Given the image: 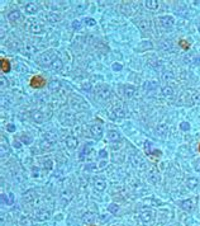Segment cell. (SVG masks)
Returning a JSON list of instances; mask_svg holds the SVG:
<instances>
[{
    "label": "cell",
    "instance_id": "39",
    "mask_svg": "<svg viewBox=\"0 0 200 226\" xmlns=\"http://www.w3.org/2000/svg\"><path fill=\"white\" fill-rule=\"evenodd\" d=\"M180 127H181V130H184V131H187L189 128H190V125H189L187 122H182L181 125H180Z\"/></svg>",
    "mask_w": 200,
    "mask_h": 226
},
{
    "label": "cell",
    "instance_id": "24",
    "mask_svg": "<svg viewBox=\"0 0 200 226\" xmlns=\"http://www.w3.org/2000/svg\"><path fill=\"white\" fill-rule=\"evenodd\" d=\"M152 217H153V212L152 211H144V212L141 213V220L143 222H150L152 220Z\"/></svg>",
    "mask_w": 200,
    "mask_h": 226
},
{
    "label": "cell",
    "instance_id": "11",
    "mask_svg": "<svg viewBox=\"0 0 200 226\" xmlns=\"http://www.w3.org/2000/svg\"><path fill=\"white\" fill-rule=\"evenodd\" d=\"M129 160H131V163H132V165L134 167V168H139V169H143L144 168V163H143V160L138 156V155H131V158H129Z\"/></svg>",
    "mask_w": 200,
    "mask_h": 226
},
{
    "label": "cell",
    "instance_id": "28",
    "mask_svg": "<svg viewBox=\"0 0 200 226\" xmlns=\"http://www.w3.org/2000/svg\"><path fill=\"white\" fill-rule=\"evenodd\" d=\"M144 5L148 9L155 10V9L159 8V2H157V0H147V2H144Z\"/></svg>",
    "mask_w": 200,
    "mask_h": 226
},
{
    "label": "cell",
    "instance_id": "3",
    "mask_svg": "<svg viewBox=\"0 0 200 226\" xmlns=\"http://www.w3.org/2000/svg\"><path fill=\"white\" fill-rule=\"evenodd\" d=\"M60 121L64 126H73L76 122V117L71 112H64V113H61Z\"/></svg>",
    "mask_w": 200,
    "mask_h": 226
},
{
    "label": "cell",
    "instance_id": "25",
    "mask_svg": "<svg viewBox=\"0 0 200 226\" xmlns=\"http://www.w3.org/2000/svg\"><path fill=\"white\" fill-rule=\"evenodd\" d=\"M62 66H64V64H62V61L60 60V59H56L53 63L51 64V66H49V69L51 70H53V71H58V70H61L62 69Z\"/></svg>",
    "mask_w": 200,
    "mask_h": 226
},
{
    "label": "cell",
    "instance_id": "5",
    "mask_svg": "<svg viewBox=\"0 0 200 226\" xmlns=\"http://www.w3.org/2000/svg\"><path fill=\"white\" fill-rule=\"evenodd\" d=\"M25 27H27V29L29 30V32L33 33V34L43 33V27H42V24L38 23L37 20H28V22L25 23Z\"/></svg>",
    "mask_w": 200,
    "mask_h": 226
},
{
    "label": "cell",
    "instance_id": "36",
    "mask_svg": "<svg viewBox=\"0 0 200 226\" xmlns=\"http://www.w3.org/2000/svg\"><path fill=\"white\" fill-rule=\"evenodd\" d=\"M150 180L152 182V183H159V180H160V177H159V174H155V173H151L150 174Z\"/></svg>",
    "mask_w": 200,
    "mask_h": 226
},
{
    "label": "cell",
    "instance_id": "50",
    "mask_svg": "<svg viewBox=\"0 0 200 226\" xmlns=\"http://www.w3.org/2000/svg\"><path fill=\"white\" fill-rule=\"evenodd\" d=\"M90 226H94V225H90Z\"/></svg>",
    "mask_w": 200,
    "mask_h": 226
},
{
    "label": "cell",
    "instance_id": "34",
    "mask_svg": "<svg viewBox=\"0 0 200 226\" xmlns=\"http://www.w3.org/2000/svg\"><path fill=\"white\" fill-rule=\"evenodd\" d=\"M196 186H198V179H195V178H189V180H187V188L194 189Z\"/></svg>",
    "mask_w": 200,
    "mask_h": 226
},
{
    "label": "cell",
    "instance_id": "51",
    "mask_svg": "<svg viewBox=\"0 0 200 226\" xmlns=\"http://www.w3.org/2000/svg\"><path fill=\"white\" fill-rule=\"evenodd\" d=\"M199 30H200V27H199Z\"/></svg>",
    "mask_w": 200,
    "mask_h": 226
},
{
    "label": "cell",
    "instance_id": "31",
    "mask_svg": "<svg viewBox=\"0 0 200 226\" xmlns=\"http://www.w3.org/2000/svg\"><path fill=\"white\" fill-rule=\"evenodd\" d=\"M105 186H107L105 180H103V179H96L95 180V188L98 191H104L105 189Z\"/></svg>",
    "mask_w": 200,
    "mask_h": 226
},
{
    "label": "cell",
    "instance_id": "6",
    "mask_svg": "<svg viewBox=\"0 0 200 226\" xmlns=\"http://www.w3.org/2000/svg\"><path fill=\"white\" fill-rule=\"evenodd\" d=\"M90 133H91V136L95 140H100L101 136H103V127H101V125H99V123L92 125L90 127Z\"/></svg>",
    "mask_w": 200,
    "mask_h": 226
},
{
    "label": "cell",
    "instance_id": "35",
    "mask_svg": "<svg viewBox=\"0 0 200 226\" xmlns=\"http://www.w3.org/2000/svg\"><path fill=\"white\" fill-rule=\"evenodd\" d=\"M161 48L165 50V51H171L172 50V46L170 42H167V41H163V42L161 43Z\"/></svg>",
    "mask_w": 200,
    "mask_h": 226
},
{
    "label": "cell",
    "instance_id": "12",
    "mask_svg": "<svg viewBox=\"0 0 200 226\" xmlns=\"http://www.w3.org/2000/svg\"><path fill=\"white\" fill-rule=\"evenodd\" d=\"M24 9H25V13L27 14H36L38 12V4L34 3V2H30V3H28L25 5Z\"/></svg>",
    "mask_w": 200,
    "mask_h": 226
},
{
    "label": "cell",
    "instance_id": "18",
    "mask_svg": "<svg viewBox=\"0 0 200 226\" xmlns=\"http://www.w3.org/2000/svg\"><path fill=\"white\" fill-rule=\"evenodd\" d=\"M65 143H66V146H67L69 149H75V147L79 145V141H77V139H76V137L70 136V137H67V139H66Z\"/></svg>",
    "mask_w": 200,
    "mask_h": 226
},
{
    "label": "cell",
    "instance_id": "13",
    "mask_svg": "<svg viewBox=\"0 0 200 226\" xmlns=\"http://www.w3.org/2000/svg\"><path fill=\"white\" fill-rule=\"evenodd\" d=\"M137 26H138V28L142 30V32H147V30H150V20L147 19H139L137 20Z\"/></svg>",
    "mask_w": 200,
    "mask_h": 226
},
{
    "label": "cell",
    "instance_id": "43",
    "mask_svg": "<svg viewBox=\"0 0 200 226\" xmlns=\"http://www.w3.org/2000/svg\"><path fill=\"white\" fill-rule=\"evenodd\" d=\"M72 27L75 28V29H79L80 28V22H79V20H73V22H72Z\"/></svg>",
    "mask_w": 200,
    "mask_h": 226
},
{
    "label": "cell",
    "instance_id": "45",
    "mask_svg": "<svg viewBox=\"0 0 200 226\" xmlns=\"http://www.w3.org/2000/svg\"><path fill=\"white\" fill-rule=\"evenodd\" d=\"M194 64L200 65V56H198V57H195V59H194Z\"/></svg>",
    "mask_w": 200,
    "mask_h": 226
},
{
    "label": "cell",
    "instance_id": "23",
    "mask_svg": "<svg viewBox=\"0 0 200 226\" xmlns=\"http://www.w3.org/2000/svg\"><path fill=\"white\" fill-rule=\"evenodd\" d=\"M19 224L20 226H34L33 220H30L28 216H22L19 219Z\"/></svg>",
    "mask_w": 200,
    "mask_h": 226
},
{
    "label": "cell",
    "instance_id": "21",
    "mask_svg": "<svg viewBox=\"0 0 200 226\" xmlns=\"http://www.w3.org/2000/svg\"><path fill=\"white\" fill-rule=\"evenodd\" d=\"M113 113L115 115V117H118V118H124L125 117V111L122 108V106H115L114 107V109H113Z\"/></svg>",
    "mask_w": 200,
    "mask_h": 226
},
{
    "label": "cell",
    "instance_id": "22",
    "mask_svg": "<svg viewBox=\"0 0 200 226\" xmlns=\"http://www.w3.org/2000/svg\"><path fill=\"white\" fill-rule=\"evenodd\" d=\"M108 140L109 141H119L120 140V133L118 132V131H114V130H112V131H108Z\"/></svg>",
    "mask_w": 200,
    "mask_h": 226
},
{
    "label": "cell",
    "instance_id": "40",
    "mask_svg": "<svg viewBox=\"0 0 200 226\" xmlns=\"http://www.w3.org/2000/svg\"><path fill=\"white\" fill-rule=\"evenodd\" d=\"M86 6H88V4H86L85 2H81V3H80V6H79V8H76V9L79 10V12H81V10H84Z\"/></svg>",
    "mask_w": 200,
    "mask_h": 226
},
{
    "label": "cell",
    "instance_id": "10",
    "mask_svg": "<svg viewBox=\"0 0 200 226\" xmlns=\"http://www.w3.org/2000/svg\"><path fill=\"white\" fill-rule=\"evenodd\" d=\"M159 20H160V23L162 24V27H165V28H171L172 26H174V18L171 17V15H166V17H160L159 18Z\"/></svg>",
    "mask_w": 200,
    "mask_h": 226
},
{
    "label": "cell",
    "instance_id": "41",
    "mask_svg": "<svg viewBox=\"0 0 200 226\" xmlns=\"http://www.w3.org/2000/svg\"><path fill=\"white\" fill-rule=\"evenodd\" d=\"M22 140H23L25 143H30V142H32V139H30L29 136H25V135L22 136Z\"/></svg>",
    "mask_w": 200,
    "mask_h": 226
},
{
    "label": "cell",
    "instance_id": "46",
    "mask_svg": "<svg viewBox=\"0 0 200 226\" xmlns=\"http://www.w3.org/2000/svg\"><path fill=\"white\" fill-rule=\"evenodd\" d=\"M113 69L114 70H120L122 69V65H117V64H115V65H113Z\"/></svg>",
    "mask_w": 200,
    "mask_h": 226
},
{
    "label": "cell",
    "instance_id": "20",
    "mask_svg": "<svg viewBox=\"0 0 200 226\" xmlns=\"http://www.w3.org/2000/svg\"><path fill=\"white\" fill-rule=\"evenodd\" d=\"M157 133L161 136V137H165L166 135H167V132H168V127H167V125L166 123H160L159 126H157Z\"/></svg>",
    "mask_w": 200,
    "mask_h": 226
},
{
    "label": "cell",
    "instance_id": "48",
    "mask_svg": "<svg viewBox=\"0 0 200 226\" xmlns=\"http://www.w3.org/2000/svg\"><path fill=\"white\" fill-rule=\"evenodd\" d=\"M8 130H9V131H14V126H13V125H9Z\"/></svg>",
    "mask_w": 200,
    "mask_h": 226
},
{
    "label": "cell",
    "instance_id": "38",
    "mask_svg": "<svg viewBox=\"0 0 200 226\" xmlns=\"http://www.w3.org/2000/svg\"><path fill=\"white\" fill-rule=\"evenodd\" d=\"M109 211L113 212V213H117L118 212V206H117V204H114V203L110 204V206H109Z\"/></svg>",
    "mask_w": 200,
    "mask_h": 226
},
{
    "label": "cell",
    "instance_id": "49",
    "mask_svg": "<svg viewBox=\"0 0 200 226\" xmlns=\"http://www.w3.org/2000/svg\"><path fill=\"white\" fill-rule=\"evenodd\" d=\"M199 151H200V145H199Z\"/></svg>",
    "mask_w": 200,
    "mask_h": 226
},
{
    "label": "cell",
    "instance_id": "27",
    "mask_svg": "<svg viewBox=\"0 0 200 226\" xmlns=\"http://www.w3.org/2000/svg\"><path fill=\"white\" fill-rule=\"evenodd\" d=\"M157 88V83L156 81H146V83L143 84V89L147 91H151V90H153V89H156Z\"/></svg>",
    "mask_w": 200,
    "mask_h": 226
},
{
    "label": "cell",
    "instance_id": "7",
    "mask_svg": "<svg viewBox=\"0 0 200 226\" xmlns=\"http://www.w3.org/2000/svg\"><path fill=\"white\" fill-rule=\"evenodd\" d=\"M45 84H46V79L43 76H41V75H34L32 79H30V85H32V88L39 89L42 87H45Z\"/></svg>",
    "mask_w": 200,
    "mask_h": 226
},
{
    "label": "cell",
    "instance_id": "9",
    "mask_svg": "<svg viewBox=\"0 0 200 226\" xmlns=\"http://www.w3.org/2000/svg\"><path fill=\"white\" fill-rule=\"evenodd\" d=\"M23 55H28V56H30V55H33V54H36L37 52V47L34 46V45H32V43H24L23 45V47H22V51H20Z\"/></svg>",
    "mask_w": 200,
    "mask_h": 226
},
{
    "label": "cell",
    "instance_id": "37",
    "mask_svg": "<svg viewBox=\"0 0 200 226\" xmlns=\"http://www.w3.org/2000/svg\"><path fill=\"white\" fill-rule=\"evenodd\" d=\"M180 46L182 47V48H185V50H187L189 47H190V43L187 42V41H185V39H182V41H180Z\"/></svg>",
    "mask_w": 200,
    "mask_h": 226
},
{
    "label": "cell",
    "instance_id": "44",
    "mask_svg": "<svg viewBox=\"0 0 200 226\" xmlns=\"http://www.w3.org/2000/svg\"><path fill=\"white\" fill-rule=\"evenodd\" d=\"M85 22H86V24H89V26H95V20L94 19H85Z\"/></svg>",
    "mask_w": 200,
    "mask_h": 226
},
{
    "label": "cell",
    "instance_id": "14",
    "mask_svg": "<svg viewBox=\"0 0 200 226\" xmlns=\"http://www.w3.org/2000/svg\"><path fill=\"white\" fill-rule=\"evenodd\" d=\"M30 117H32L33 121L37 122V123H41V122L45 121V115L41 111H32V113H30Z\"/></svg>",
    "mask_w": 200,
    "mask_h": 226
},
{
    "label": "cell",
    "instance_id": "8",
    "mask_svg": "<svg viewBox=\"0 0 200 226\" xmlns=\"http://www.w3.org/2000/svg\"><path fill=\"white\" fill-rule=\"evenodd\" d=\"M123 95L125 97V98H128V99H131V98H133L134 95H135V93H137V89L133 87V85H124L123 88Z\"/></svg>",
    "mask_w": 200,
    "mask_h": 226
},
{
    "label": "cell",
    "instance_id": "15",
    "mask_svg": "<svg viewBox=\"0 0 200 226\" xmlns=\"http://www.w3.org/2000/svg\"><path fill=\"white\" fill-rule=\"evenodd\" d=\"M46 19L51 23H57L58 20H61V14L60 13H56V12H51L46 15Z\"/></svg>",
    "mask_w": 200,
    "mask_h": 226
},
{
    "label": "cell",
    "instance_id": "32",
    "mask_svg": "<svg viewBox=\"0 0 200 226\" xmlns=\"http://www.w3.org/2000/svg\"><path fill=\"white\" fill-rule=\"evenodd\" d=\"M10 70V63L5 59H2V71L3 73H8Z\"/></svg>",
    "mask_w": 200,
    "mask_h": 226
},
{
    "label": "cell",
    "instance_id": "29",
    "mask_svg": "<svg viewBox=\"0 0 200 226\" xmlns=\"http://www.w3.org/2000/svg\"><path fill=\"white\" fill-rule=\"evenodd\" d=\"M162 94H163L165 97H172V95H174V88H172V87H168V85L163 87Z\"/></svg>",
    "mask_w": 200,
    "mask_h": 226
},
{
    "label": "cell",
    "instance_id": "42",
    "mask_svg": "<svg viewBox=\"0 0 200 226\" xmlns=\"http://www.w3.org/2000/svg\"><path fill=\"white\" fill-rule=\"evenodd\" d=\"M82 89L89 91V90L91 89V84H90V83H84V84H82Z\"/></svg>",
    "mask_w": 200,
    "mask_h": 226
},
{
    "label": "cell",
    "instance_id": "26",
    "mask_svg": "<svg viewBox=\"0 0 200 226\" xmlns=\"http://www.w3.org/2000/svg\"><path fill=\"white\" fill-rule=\"evenodd\" d=\"M45 139L47 140V142H49V143H55L56 141H57V135L55 132H47L46 135H45Z\"/></svg>",
    "mask_w": 200,
    "mask_h": 226
},
{
    "label": "cell",
    "instance_id": "47",
    "mask_svg": "<svg viewBox=\"0 0 200 226\" xmlns=\"http://www.w3.org/2000/svg\"><path fill=\"white\" fill-rule=\"evenodd\" d=\"M2 83H3V85H8V83H5V78L4 76H2Z\"/></svg>",
    "mask_w": 200,
    "mask_h": 226
},
{
    "label": "cell",
    "instance_id": "17",
    "mask_svg": "<svg viewBox=\"0 0 200 226\" xmlns=\"http://www.w3.org/2000/svg\"><path fill=\"white\" fill-rule=\"evenodd\" d=\"M180 207L185 211H191L194 208V202H193V200H185V201L180 202Z\"/></svg>",
    "mask_w": 200,
    "mask_h": 226
},
{
    "label": "cell",
    "instance_id": "33",
    "mask_svg": "<svg viewBox=\"0 0 200 226\" xmlns=\"http://www.w3.org/2000/svg\"><path fill=\"white\" fill-rule=\"evenodd\" d=\"M60 83L58 81H56V80H53V81H51V83L48 84V88H49V90L51 91H57L58 89H60Z\"/></svg>",
    "mask_w": 200,
    "mask_h": 226
},
{
    "label": "cell",
    "instance_id": "19",
    "mask_svg": "<svg viewBox=\"0 0 200 226\" xmlns=\"http://www.w3.org/2000/svg\"><path fill=\"white\" fill-rule=\"evenodd\" d=\"M36 217H37V220H39V221L48 220L49 212H48L47 210H39V211H37V213H36Z\"/></svg>",
    "mask_w": 200,
    "mask_h": 226
},
{
    "label": "cell",
    "instance_id": "4",
    "mask_svg": "<svg viewBox=\"0 0 200 226\" xmlns=\"http://www.w3.org/2000/svg\"><path fill=\"white\" fill-rule=\"evenodd\" d=\"M96 95L100 100H107L110 97V88L107 84L96 85Z\"/></svg>",
    "mask_w": 200,
    "mask_h": 226
},
{
    "label": "cell",
    "instance_id": "16",
    "mask_svg": "<svg viewBox=\"0 0 200 226\" xmlns=\"http://www.w3.org/2000/svg\"><path fill=\"white\" fill-rule=\"evenodd\" d=\"M22 18V13L19 12V10H12L9 14H8V19L10 22H17V20H20Z\"/></svg>",
    "mask_w": 200,
    "mask_h": 226
},
{
    "label": "cell",
    "instance_id": "1",
    "mask_svg": "<svg viewBox=\"0 0 200 226\" xmlns=\"http://www.w3.org/2000/svg\"><path fill=\"white\" fill-rule=\"evenodd\" d=\"M57 59V54L55 50H47L45 52H42L38 57V64L41 66H51V64Z\"/></svg>",
    "mask_w": 200,
    "mask_h": 226
},
{
    "label": "cell",
    "instance_id": "30",
    "mask_svg": "<svg viewBox=\"0 0 200 226\" xmlns=\"http://www.w3.org/2000/svg\"><path fill=\"white\" fill-rule=\"evenodd\" d=\"M36 198V192L34 191H29L24 194V201L25 202H32Z\"/></svg>",
    "mask_w": 200,
    "mask_h": 226
},
{
    "label": "cell",
    "instance_id": "2",
    "mask_svg": "<svg viewBox=\"0 0 200 226\" xmlns=\"http://www.w3.org/2000/svg\"><path fill=\"white\" fill-rule=\"evenodd\" d=\"M70 106L73 111H77V112H84L89 109V104L81 97H77V95H73L70 99Z\"/></svg>",
    "mask_w": 200,
    "mask_h": 226
}]
</instances>
